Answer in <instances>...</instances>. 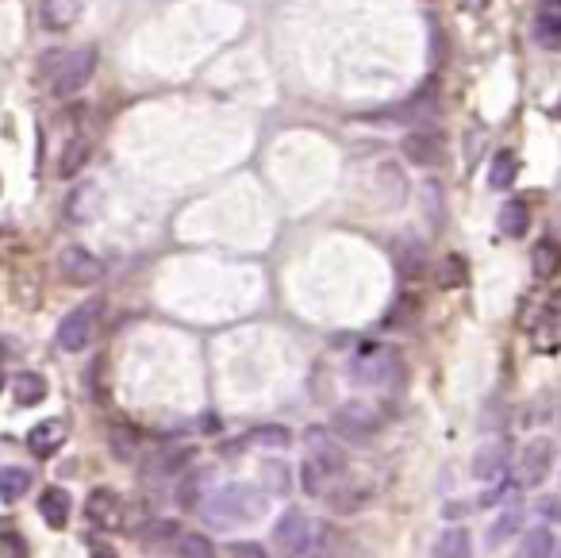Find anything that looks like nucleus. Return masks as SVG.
Instances as JSON below:
<instances>
[{
  "mask_svg": "<svg viewBox=\"0 0 561 558\" xmlns=\"http://www.w3.org/2000/svg\"><path fill=\"white\" fill-rule=\"evenodd\" d=\"M204 520L212 528H231V524H254L269 516V493L258 489V485H246V482H227L220 489H212L204 497Z\"/></svg>",
  "mask_w": 561,
  "mask_h": 558,
  "instance_id": "1",
  "label": "nucleus"
},
{
  "mask_svg": "<svg viewBox=\"0 0 561 558\" xmlns=\"http://www.w3.org/2000/svg\"><path fill=\"white\" fill-rule=\"evenodd\" d=\"M400 378H404L400 351L385 347V343H366L362 355L350 362V381L362 389H392Z\"/></svg>",
  "mask_w": 561,
  "mask_h": 558,
  "instance_id": "2",
  "label": "nucleus"
},
{
  "mask_svg": "<svg viewBox=\"0 0 561 558\" xmlns=\"http://www.w3.org/2000/svg\"><path fill=\"white\" fill-rule=\"evenodd\" d=\"M97 62L100 54L97 47H77V51H62L58 54V66L47 74L50 81V93L54 97H77L89 81H93V74H97Z\"/></svg>",
  "mask_w": 561,
  "mask_h": 558,
  "instance_id": "3",
  "label": "nucleus"
},
{
  "mask_svg": "<svg viewBox=\"0 0 561 558\" xmlns=\"http://www.w3.org/2000/svg\"><path fill=\"white\" fill-rule=\"evenodd\" d=\"M381 428H385V408L369 405V401H350L331 420V432L346 439V443H369Z\"/></svg>",
  "mask_w": 561,
  "mask_h": 558,
  "instance_id": "4",
  "label": "nucleus"
},
{
  "mask_svg": "<svg viewBox=\"0 0 561 558\" xmlns=\"http://www.w3.org/2000/svg\"><path fill=\"white\" fill-rule=\"evenodd\" d=\"M97 320H100V301H85V305H77L74 312H66L58 331H54L58 351H66V355L85 351V347L93 343V335H97Z\"/></svg>",
  "mask_w": 561,
  "mask_h": 558,
  "instance_id": "5",
  "label": "nucleus"
},
{
  "mask_svg": "<svg viewBox=\"0 0 561 558\" xmlns=\"http://www.w3.org/2000/svg\"><path fill=\"white\" fill-rule=\"evenodd\" d=\"M85 520L100 532H120L123 520H127V505H123V497L112 485H97L85 497Z\"/></svg>",
  "mask_w": 561,
  "mask_h": 558,
  "instance_id": "6",
  "label": "nucleus"
},
{
  "mask_svg": "<svg viewBox=\"0 0 561 558\" xmlns=\"http://www.w3.org/2000/svg\"><path fill=\"white\" fill-rule=\"evenodd\" d=\"M550 470H554V443H550L546 435H538V439H531V443L519 451L515 482L523 485V489H538V485L550 478Z\"/></svg>",
  "mask_w": 561,
  "mask_h": 558,
  "instance_id": "7",
  "label": "nucleus"
},
{
  "mask_svg": "<svg viewBox=\"0 0 561 558\" xmlns=\"http://www.w3.org/2000/svg\"><path fill=\"white\" fill-rule=\"evenodd\" d=\"M312 528H316V524H312L304 512L289 508V512L273 524V543H277L289 558H300L304 555V547H308V539H312Z\"/></svg>",
  "mask_w": 561,
  "mask_h": 558,
  "instance_id": "8",
  "label": "nucleus"
},
{
  "mask_svg": "<svg viewBox=\"0 0 561 558\" xmlns=\"http://www.w3.org/2000/svg\"><path fill=\"white\" fill-rule=\"evenodd\" d=\"M58 270L70 285H97L104 278V262L97 254H89L85 247H66L58 254Z\"/></svg>",
  "mask_w": 561,
  "mask_h": 558,
  "instance_id": "9",
  "label": "nucleus"
},
{
  "mask_svg": "<svg viewBox=\"0 0 561 558\" xmlns=\"http://www.w3.org/2000/svg\"><path fill=\"white\" fill-rule=\"evenodd\" d=\"M531 35L542 51H561V0H542L535 8Z\"/></svg>",
  "mask_w": 561,
  "mask_h": 558,
  "instance_id": "10",
  "label": "nucleus"
},
{
  "mask_svg": "<svg viewBox=\"0 0 561 558\" xmlns=\"http://www.w3.org/2000/svg\"><path fill=\"white\" fill-rule=\"evenodd\" d=\"M400 151H404V158L415 162V166H435L442 158V135L439 131H427V127L408 131L404 143H400Z\"/></svg>",
  "mask_w": 561,
  "mask_h": 558,
  "instance_id": "11",
  "label": "nucleus"
},
{
  "mask_svg": "<svg viewBox=\"0 0 561 558\" xmlns=\"http://www.w3.org/2000/svg\"><path fill=\"white\" fill-rule=\"evenodd\" d=\"M504 470H508V443H504V439L485 443V447L473 455V478H481V482L504 478Z\"/></svg>",
  "mask_w": 561,
  "mask_h": 558,
  "instance_id": "12",
  "label": "nucleus"
},
{
  "mask_svg": "<svg viewBox=\"0 0 561 558\" xmlns=\"http://www.w3.org/2000/svg\"><path fill=\"white\" fill-rule=\"evenodd\" d=\"M62 443H66V420H43L27 432V447L35 458H50Z\"/></svg>",
  "mask_w": 561,
  "mask_h": 558,
  "instance_id": "13",
  "label": "nucleus"
},
{
  "mask_svg": "<svg viewBox=\"0 0 561 558\" xmlns=\"http://www.w3.org/2000/svg\"><path fill=\"white\" fill-rule=\"evenodd\" d=\"M342 474H335L327 462H319V458H304V466H300V485H304V493L308 497H323L327 489H335V482H339Z\"/></svg>",
  "mask_w": 561,
  "mask_h": 558,
  "instance_id": "14",
  "label": "nucleus"
},
{
  "mask_svg": "<svg viewBox=\"0 0 561 558\" xmlns=\"http://www.w3.org/2000/svg\"><path fill=\"white\" fill-rule=\"evenodd\" d=\"M392 258H396V270L408 281L423 278V270H427V251H423V243H415V239H396V243H392Z\"/></svg>",
  "mask_w": 561,
  "mask_h": 558,
  "instance_id": "15",
  "label": "nucleus"
},
{
  "mask_svg": "<svg viewBox=\"0 0 561 558\" xmlns=\"http://www.w3.org/2000/svg\"><path fill=\"white\" fill-rule=\"evenodd\" d=\"M70 508H74V501H70V493H66V489H58V485L43 489V497H39V512H43V520H47L50 528H66V524H70Z\"/></svg>",
  "mask_w": 561,
  "mask_h": 558,
  "instance_id": "16",
  "label": "nucleus"
},
{
  "mask_svg": "<svg viewBox=\"0 0 561 558\" xmlns=\"http://www.w3.org/2000/svg\"><path fill=\"white\" fill-rule=\"evenodd\" d=\"M89 158H93V143H89L85 135H74V139L62 147V158H58V178H74V174H81V170L89 166Z\"/></svg>",
  "mask_w": 561,
  "mask_h": 558,
  "instance_id": "17",
  "label": "nucleus"
},
{
  "mask_svg": "<svg viewBox=\"0 0 561 558\" xmlns=\"http://www.w3.org/2000/svg\"><path fill=\"white\" fill-rule=\"evenodd\" d=\"M97 208H100L97 185H77L74 193H70V201H66V216H70V224H89L97 216Z\"/></svg>",
  "mask_w": 561,
  "mask_h": 558,
  "instance_id": "18",
  "label": "nucleus"
},
{
  "mask_svg": "<svg viewBox=\"0 0 561 558\" xmlns=\"http://www.w3.org/2000/svg\"><path fill=\"white\" fill-rule=\"evenodd\" d=\"M50 385L43 374H35V370H24V374H16V381H12V397H16V405H39V401H47Z\"/></svg>",
  "mask_w": 561,
  "mask_h": 558,
  "instance_id": "19",
  "label": "nucleus"
},
{
  "mask_svg": "<svg viewBox=\"0 0 561 558\" xmlns=\"http://www.w3.org/2000/svg\"><path fill=\"white\" fill-rule=\"evenodd\" d=\"M531 270H535V278H542V281L558 278L561 247L554 243V239H538L535 243V251H531Z\"/></svg>",
  "mask_w": 561,
  "mask_h": 558,
  "instance_id": "20",
  "label": "nucleus"
},
{
  "mask_svg": "<svg viewBox=\"0 0 561 558\" xmlns=\"http://www.w3.org/2000/svg\"><path fill=\"white\" fill-rule=\"evenodd\" d=\"M531 228V208L523 201H508L500 208V231L508 235V239H523Z\"/></svg>",
  "mask_w": 561,
  "mask_h": 558,
  "instance_id": "21",
  "label": "nucleus"
},
{
  "mask_svg": "<svg viewBox=\"0 0 561 558\" xmlns=\"http://www.w3.org/2000/svg\"><path fill=\"white\" fill-rule=\"evenodd\" d=\"M327 501H331V512H342V516H346V512L366 508L369 501H373V489H369V485H342L339 493H331Z\"/></svg>",
  "mask_w": 561,
  "mask_h": 558,
  "instance_id": "22",
  "label": "nucleus"
},
{
  "mask_svg": "<svg viewBox=\"0 0 561 558\" xmlns=\"http://www.w3.org/2000/svg\"><path fill=\"white\" fill-rule=\"evenodd\" d=\"M515 178H519V158L512 151H500L488 166V185L492 189H512Z\"/></svg>",
  "mask_w": 561,
  "mask_h": 558,
  "instance_id": "23",
  "label": "nucleus"
},
{
  "mask_svg": "<svg viewBox=\"0 0 561 558\" xmlns=\"http://www.w3.org/2000/svg\"><path fill=\"white\" fill-rule=\"evenodd\" d=\"M27 489H31V474L24 466H0V501H20Z\"/></svg>",
  "mask_w": 561,
  "mask_h": 558,
  "instance_id": "24",
  "label": "nucleus"
},
{
  "mask_svg": "<svg viewBox=\"0 0 561 558\" xmlns=\"http://www.w3.org/2000/svg\"><path fill=\"white\" fill-rule=\"evenodd\" d=\"M212 482V470H193L189 478H181L177 489V505L181 508H200L204 505V485Z\"/></svg>",
  "mask_w": 561,
  "mask_h": 558,
  "instance_id": "25",
  "label": "nucleus"
},
{
  "mask_svg": "<svg viewBox=\"0 0 561 558\" xmlns=\"http://www.w3.org/2000/svg\"><path fill=\"white\" fill-rule=\"evenodd\" d=\"M554 555V535L550 528H531V532L519 539V551L515 558H550Z\"/></svg>",
  "mask_w": 561,
  "mask_h": 558,
  "instance_id": "26",
  "label": "nucleus"
},
{
  "mask_svg": "<svg viewBox=\"0 0 561 558\" xmlns=\"http://www.w3.org/2000/svg\"><path fill=\"white\" fill-rule=\"evenodd\" d=\"M108 443H112V455L120 458V462L139 455V432L131 424H112L108 428Z\"/></svg>",
  "mask_w": 561,
  "mask_h": 558,
  "instance_id": "27",
  "label": "nucleus"
},
{
  "mask_svg": "<svg viewBox=\"0 0 561 558\" xmlns=\"http://www.w3.org/2000/svg\"><path fill=\"white\" fill-rule=\"evenodd\" d=\"M435 558H469V532L465 528H446L435 539Z\"/></svg>",
  "mask_w": 561,
  "mask_h": 558,
  "instance_id": "28",
  "label": "nucleus"
},
{
  "mask_svg": "<svg viewBox=\"0 0 561 558\" xmlns=\"http://www.w3.org/2000/svg\"><path fill=\"white\" fill-rule=\"evenodd\" d=\"M335 551H339V535L331 532L327 524H316V528H312V539H308V547H304L300 558H335Z\"/></svg>",
  "mask_w": 561,
  "mask_h": 558,
  "instance_id": "29",
  "label": "nucleus"
},
{
  "mask_svg": "<svg viewBox=\"0 0 561 558\" xmlns=\"http://www.w3.org/2000/svg\"><path fill=\"white\" fill-rule=\"evenodd\" d=\"M465 278H469V262H465L462 254H446V258L439 262L442 289H458V285H465Z\"/></svg>",
  "mask_w": 561,
  "mask_h": 558,
  "instance_id": "30",
  "label": "nucleus"
},
{
  "mask_svg": "<svg viewBox=\"0 0 561 558\" xmlns=\"http://www.w3.org/2000/svg\"><path fill=\"white\" fill-rule=\"evenodd\" d=\"M177 539H181V532H177V524L173 520H154L150 524V532L143 535V543H147L150 551H166V547H177Z\"/></svg>",
  "mask_w": 561,
  "mask_h": 558,
  "instance_id": "31",
  "label": "nucleus"
},
{
  "mask_svg": "<svg viewBox=\"0 0 561 558\" xmlns=\"http://www.w3.org/2000/svg\"><path fill=\"white\" fill-rule=\"evenodd\" d=\"M519 528H523V516H519V512H504V516H500V520H496V524H492V528L485 532L488 547H500V543H508V539L519 532Z\"/></svg>",
  "mask_w": 561,
  "mask_h": 558,
  "instance_id": "32",
  "label": "nucleus"
},
{
  "mask_svg": "<svg viewBox=\"0 0 561 558\" xmlns=\"http://www.w3.org/2000/svg\"><path fill=\"white\" fill-rule=\"evenodd\" d=\"M177 555L181 558H216V547H212V539H208V535L189 532V535H181V539H177Z\"/></svg>",
  "mask_w": 561,
  "mask_h": 558,
  "instance_id": "33",
  "label": "nucleus"
},
{
  "mask_svg": "<svg viewBox=\"0 0 561 558\" xmlns=\"http://www.w3.org/2000/svg\"><path fill=\"white\" fill-rule=\"evenodd\" d=\"M254 443H262V447H273V451H285L289 443H293V435L289 428H277V424H266V428H258V432L250 435Z\"/></svg>",
  "mask_w": 561,
  "mask_h": 558,
  "instance_id": "34",
  "label": "nucleus"
},
{
  "mask_svg": "<svg viewBox=\"0 0 561 558\" xmlns=\"http://www.w3.org/2000/svg\"><path fill=\"white\" fill-rule=\"evenodd\" d=\"M415 316H419V297H412V293H408V297H400V301H396V308H392L389 328H400V324L408 328V324H415Z\"/></svg>",
  "mask_w": 561,
  "mask_h": 558,
  "instance_id": "35",
  "label": "nucleus"
},
{
  "mask_svg": "<svg viewBox=\"0 0 561 558\" xmlns=\"http://www.w3.org/2000/svg\"><path fill=\"white\" fill-rule=\"evenodd\" d=\"M0 558H27L24 535L16 532H0Z\"/></svg>",
  "mask_w": 561,
  "mask_h": 558,
  "instance_id": "36",
  "label": "nucleus"
},
{
  "mask_svg": "<svg viewBox=\"0 0 561 558\" xmlns=\"http://www.w3.org/2000/svg\"><path fill=\"white\" fill-rule=\"evenodd\" d=\"M266 478L273 485V493H289V470L277 466V462H266Z\"/></svg>",
  "mask_w": 561,
  "mask_h": 558,
  "instance_id": "37",
  "label": "nucleus"
},
{
  "mask_svg": "<svg viewBox=\"0 0 561 558\" xmlns=\"http://www.w3.org/2000/svg\"><path fill=\"white\" fill-rule=\"evenodd\" d=\"M515 485H519V482H500V485H496V489H488L485 497H481V505H485V508L504 505V501H508V497H512V493H515Z\"/></svg>",
  "mask_w": 561,
  "mask_h": 558,
  "instance_id": "38",
  "label": "nucleus"
},
{
  "mask_svg": "<svg viewBox=\"0 0 561 558\" xmlns=\"http://www.w3.org/2000/svg\"><path fill=\"white\" fill-rule=\"evenodd\" d=\"M231 558H269L266 547H258V543H235L231 547Z\"/></svg>",
  "mask_w": 561,
  "mask_h": 558,
  "instance_id": "39",
  "label": "nucleus"
},
{
  "mask_svg": "<svg viewBox=\"0 0 561 558\" xmlns=\"http://www.w3.org/2000/svg\"><path fill=\"white\" fill-rule=\"evenodd\" d=\"M89 558H120V551H116L112 543H104V539H97V543L89 547Z\"/></svg>",
  "mask_w": 561,
  "mask_h": 558,
  "instance_id": "40",
  "label": "nucleus"
},
{
  "mask_svg": "<svg viewBox=\"0 0 561 558\" xmlns=\"http://www.w3.org/2000/svg\"><path fill=\"white\" fill-rule=\"evenodd\" d=\"M542 516H550V520H558L561 524V501H554V497H550V501H542Z\"/></svg>",
  "mask_w": 561,
  "mask_h": 558,
  "instance_id": "41",
  "label": "nucleus"
},
{
  "mask_svg": "<svg viewBox=\"0 0 561 558\" xmlns=\"http://www.w3.org/2000/svg\"><path fill=\"white\" fill-rule=\"evenodd\" d=\"M558 116H561V104H558Z\"/></svg>",
  "mask_w": 561,
  "mask_h": 558,
  "instance_id": "42",
  "label": "nucleus"
},
{
  "mask_svg": "<svg viewBox=\"0 0 561 558\" xmlns=\"http://www.w3.org/2000/svg\"><path fill=\"white\" fill-rule=\"evenodd\" d=\"M558 558H561V555H558Z\"/></svg>",
  "mask_w": 561,
  "mask_h": 558,
  "instance_id": "43",
  "label": "nucleus"
}]
</instances>
